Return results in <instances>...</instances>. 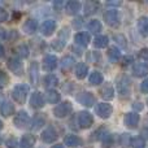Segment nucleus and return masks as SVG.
Instances as JSON below:
<instances>
[{"label":"nucleus","instance_id":"1","mask_svg":"<svg viewBox=\"0 0 148 148\" xmlns=\"http://www.w3.org/2000/svg\"><path fill=\"white\" fill-rule=\"evenodd\" d=\"M30 91V87L27 86L26 83H21V84H17V86L13 87L12 90V97L14 101H17L18 104H23L27 97V94Z\"/></svg>","mask_w":148,"mask_h":148},{"label":"nucleus","instance_id":"2","mask_svg":"<svg viewBox=\"0 0 148 148\" xmlns=\"http://www.w3.org/2000/svg\"><path fill=\"white\" fill-rule=\"evenodd\" d=\"M117 88H118V92H120V97L127 99L129 95H130V91H131L130 79H129L127 77H121V78H118Z\"/></svg>","mask_w":148,"mask_h":148},{"label":"nucleus","instance_id":"3","mask_svg":"<svg viewBox=\"0 0 148 148\" xmlns=\"http://www.w3.org/2000/svg\"><path fill=\"white\" fill-rule=\"evenodd\" d=\"M72 110H73L72 103L64 101V103H61V104H59L57 107H55L53 114H55V117H57V118H64V117H66L68 114H70Z\"/></svg>","mask_w":148,"mask_h":148},{"label":"nucleus","instance_id":"4","mask_svg":"<svg viewBox=\"0 0 148 148\" xmlns=\"http://www.w3.org/2000/svg\"><path fill=\"white\" fill-rule=\"evenodd\" d=\"M77 121H78V125L81 129H88V127H91L92 123H94V117H92L91 113L83 110V112L78 113Z\"/></svg>","mask_w":148,"mask_h":148},{"label":"nucleus","instance_id":"5","mask_svg":"<svg viewBox=\"0 0 148 148\" xmlns=\"http://www.w3.org/2000/svg\"><path fill=\"white\" fill-rule=\"evenodd\" d=\"M29 121H30L29 114L25 112V110H21V112H18L17 114H16L14 120H13V123H14L16 127L23 129V127H26V126L29 125Z\"/></svg>","mask_w":148,"mask_h":148},{"label":"nucleus","instance_id":"6","mask_svg":"<svg viewBox=\"0 0 148 148\" xmlns=\"http://www.w3.org/2000/svg\"><path fill=\"white\" fill-rule=\"evenodd\" d=\"M8 68H9V70H12L13 73L18 74V75L23 73V65L18 57H10L8 60Z\"/></svg>","mask_w":148,"mask_h":148},{"label":"nucleus","instance_id":"7","mask_svg":"<svg viewBox=\"0 0 148 148\" xmlns=\"http://www.w3.org/2000/svg\"><path fill=\"white\" fill-rule=\"evenodd\" d=\"M57 68V57L53 55H47L43 59V69L46 72H53Z\"/></svg>","mask_w":148,"mask_h":148},{"label":"nucleus","instance_id":"8","mask_svg":"<svg viewBox=\"0 0 148 148\" xmlns=\"http://www.w3.org/2000/svg\"><path fill=\"white\" fill-rule=\"evenodd\" d=\"M96 113L99 114V117L101 118H109L110 114L113 113V108L110 104H107V103H100L96 107Z\"/></svg>","mask_w":148,"mask_h":148},{"label":"nucleus","instance_id":"9","mask_svg":"<svg viewBox=\"0 0 148 148\" xmlns=\"http://www.w3.org/2000/svg\"><path fill=\"white\" fill-rule=\"evenodd\" d=\"M40 139L44 142V143H53L55 140L57 139V133L52 126L47 127L43 133L40 134Z\"/></svg>","mask_w":148,"mask_h":148},{"label":"nucleus","instance_id":"10","mask_svg":"<svg viewBox=\"0 0 148 148\" xmlns=\"http://www.w3.org/2000/svg\"><path fill=\"white\" fill-rule=\"evenodd\" d=\"M104 21L108 23L109 26H117L118 25V12L116 9H109L104 13Z\"/></svg>","mask_w":148,"mask_h":148},{"label":"nucleus","instance_id":"11","mask_svg":"<svg viewBox=\"0 0 148 148\" xmlns=\"http://www.w3.org/2000/svg\"><path fill=\"white\" fill-rule=\"evenodd\" d=\"M56 30V21L55 20H46L40 26V31L43 35L49 36L53 34V31Z\"/></svg>","mask_w":148,"mask_h":148},{"label":"nucleus","instance_id":"12","mask_svg":"<svg viewBox=\"0 0 148 148\" xmlns=\"http://www.w3.org/2000/svg\"><path fill=\"white\" fill-rule=\"evenodd\" d=\"M77 100L84 107H92L95 104V96L91 92H82L77 96Z\"/></svg>","mask_w":148,"mask_h":148},{"label":"nucleus","instance_id":"13","mask_svg":"<svg viewBox=\"0 0 148 148\" xmlns=\"http://www.w3.org/2000/svg\"><path fill=\"white\" fill-rule=\"evenodd\" d=\"M123 123H125L127 127H130V129L136 127L138 123H139V114H136L135 112L126 113L125 118H123Z\"/></svg>","mask_w":148,"mask_h":148},{"label":"nucleus","instance_id":"14","mask_svg":"<svg viewBox=\"0 0 148 148\" xmlns=\"http://www.w3.org/2000/svg\"><path fill=\"white\" fill-rule=\"evenodd\" d=\"M30 105L33 108H35V109H40V108L44 107V97H43V95H42V92L36 91L31 95Z\"/></svg>","mask_w":148,"mask_h":148},{"label":"nucleus","instance_id":"15","mask_svg":"<svg viewBox=\"0 0 148 148\" xmlns=\"http://www.w3.org/2000/svg\"><path fill=\"white\" fill-rule=\"evenodd\" d=\"M133 74L138 78L140 77H146L148 74V65L144 64V62H138L133 66Z\"/></svg>","mask_w":148,"mask_h":148},{"label":"nucleus","instance_id":"16","mask_svg":"<svg viewBox=\"0 0 148 148\" xmlns=\"http://www.w3.org/2000/svg\"><path fill=\"white\" fill-rule=\"evenodd\" d=\"M0 114L4 117H9V116L14 114V105L9 101H3L0 104Z\"/></svg>","mask_w":148,"mask_h":148},{"label":"nucleus","instance_id":"17","mask_svg":"<svg viewBox=\"0 0 148 148\" xmlns=\"http://www.w3.org/2000/svg\"><path fill=\"white\" fill-rule=\"evenodd\" d=\"M74 64H75V60L72 56H64L60 61V66H61L62 72H70L73 69Z\"/></svg>","mask_w":148,"mask_h":148},{"label":"nucleus","instance_id":"18","mask_svg":"<svg viewBox=\"0 0 148 148\" xmlns=\"http://www.w3.org/2000/svg\"><path fill=\"white\" fill-rule=\"evenodd\" d=\"M64 143L65 146L70 147V148H75V147H79L82 144V140L81 138H78L77 135H73V134H69L64 138Z\"/></svg>","mask_w":148,"mask_h":148},{"label":"nucleus","instance_id":"19","mask_svg":"<svg viewBox=\"0 0 148 148\" xmlns=\"http://www.w3.org/2000/svg\"><path fill=\"white\" fill-rule=\"evenodd\" d=\"M36 27H38V23H36V21L33 20V18H29V20L25 21V23L22 25V30L25 31L26 34H29V35L35 33Z\"/></svg>","mask_w":148,"mask_h":148},{"label":"nucleus","instance_id":"20","mask_svg":"<svg viewBox=\"0 0 148 148\" xmlns=\"http://www.w3.org/2000/svg\"><path fill=\"white\" fill-rule=\"evenodd\" d=\"M100 95L104 100H112L114 97V88H113L110 84H104L100 90Z\"/></svg>","mask_w":148,"mask_h":148},{"label":"nucleus","instance_id":"21","mask_svg":"<svg viewBox=\"0 0 148 148\" xmlns=\"http://www.w3.org/2000/svg\"><path fill=\"white\" fill-rule=\"evenodd\" d=\"M34 144H35V136L31 135V134H26L21 138L20 146L21 148H33Z\"/></svg>","mask_w":148,"mask_h":148},{"label":"nucleus","instance_id":"22","mask_svg":"<svg viewBox=\"0 0 148 148\" xmlns=\"http://www.w3.org/2000/svg\"><path fill=\"white\" fill-rule=\"evenodd\" d=\"M79 10H81V3L77 1V0H72L66 4V13L70 16L78 14Z\"/></svg>","mask_w":148,"mask_h":148},{"label":"nucleus","instance_id":"23","mask_svg":"<svg viewBox=\"0 0 148 148\" xmlns=\"http://www.w3.org/2000/svg\"><path fill=\"white\" fill-rule=\"evenodd\" d=\"M74 40L79 46H87L90 43V34L88 33H77L74 35Z\"/></svg>","mask_w":148,"mask_h":148},{"label":"nucleus","instance_id":"24","mask_svg":"<svg viewBox=\"0 0 148 148\" xmlns=\"http://www.w3.org/2000/svg\"><path fill=\"white\" fill-rule=\"evenodd\" d=\"M138 30L143 36H148V17H140L139 18Z\"/></svg>","mask_w":148,"mask_h":148},{"label":"nucleus","instance_id":"25","mask_svg":"<svg viewBox=\"0 0 148 148\" xmlns=\"http://www.w3.org/2000/svg\"><path fill=\"white\" fill-rule=\"evenodd\" d=\"M30 79H31V83L36 84L38 82V75H39V66H38V62L36 61H33L30 64Z\"/></svg>","mask_w":148,"mask_h":148},{"label":"nucleus","instance_id":"26","mask_svg":"<svg viewBox=\"0 0 148 148\" xmlns=\"http://www.w3.org/2000/svg\"><path fill=\"white\" fill-rule=\"evenodd\" d=\"M103 74L100 72H97V70H95V72H92L91 74H90V84H92V86H97V84H100L103 82Z\"/></svg>","mask_w":148,"mask_h":148},{"label":"nucleus","instance_id":"27","mask_svg":"<svg viewBox=\"0 0 148 148\" xmlns=\"http://www.w3.org/2000/svg\"><path fill=\"white\" fill-rule=\"evenodd\" d=\"M87 29L90 33H100L103 29V25L99 20H91L87 23Z\"/></svg>","mask_w":148,"mask_h":148},{"label":"nucleus","instance_id":"28","mask_svg":"<svg viewBox=\"0 0 148 148\" xmlns=\"http://www.w3.org/2000/svg\"><path fill=\"white\" fill-rule=\"evenodd\" d=\"M44 86L48 88V87H55L56 84H59V78H57L55 74H47L43 79Z\"/></svg>","mask_w":148,"mask_h":148},{"label":"nucleus","instance_id":"29","mask_svg":"<svg viewBox=\"0 0 148 148\" xmlns=\"http://www.w3.org/2000/svg\"><path fill=\"white\" fill-rule=\"evenodd\" d=\"M97 9H99V3H96V1H87L84 4V13L87 16L96 13Z\"/></svg>","mask_w":148,"mask_h":148},{"label":"nucleus","instance_id":"30","mask_svg":"<svg viewBox=\"0 0 148 148\" xmlns=\"http://www.w3.org/2000/svg\"><path fill=\"white\" fill-rule=\"evenodd\" d=\"M108 42H109L108 36L97 35L96 38H95V40H94V46L96 47V48H105V47L108 46Z\"/></svg>","mask_w":148,"mask_h":148},{"label":"nucleus","instance_id":"31","mask_svg":"<svg viewBox=\"0 0 148 148\" xmlns=\"http://www.w3.org/2000/svg\"><path fill=\"white\" fill-rule=\"evenodd\" d=\"M46 96H47V101L49 104H56V103L60 101V94L57 91H55V90H48Z\"/></svg>","mask_w":148,"mask_h":148},{"label":"nucleus","instance_id":"32","mask_svg":"<svg viewBox=\"0 0 148 148\" xmlns=\"http://www.w3.org/2000/svg\"><path fill=\"white\" fill-rule=\"evenodd\" d=\"M87 73H88V68H87V65L83 64V62L78 64V66H77V69H75L77 78H78V79H83L84 77L87 75Z\"/></svg>","mask_w":148,"mask_h":148},{"label":"nucleus","instance_id":"33","mask_svg":"<svg viewBox=\"0 0 148 148\" xmlns=\"http://www.w3.org/2000/svg\"><path fill=\"white\" fill-rule=\"evenodd\" d=\"M120 56H121V52L117 47H110V48L108 49V57H109L110 61H113V62L118 61Z\"/></svg>","mask_w":148,"mask_h":148},{"label":"nucleus","instance_id":"34","mask_svg":"<svg viewBox=\"0 0 148 148\" xmlns=\"http://www.w3.org/2000/svg\"><path fill=\"white\" fill-rule=\"evenodd\" d=\"M43 125H44L43 116H42V114H36L35 117H34V120H33V126H31V129H33V130H38V129H40Z\"/></svg>","mask_w":148,"mask_h":148},{"label":"nucleus","instance_id":"35","mask_svg":"<svg viewBox=\"0 0 148 148\" xmlns=\"http://www.w3.org/2000/svg\"><path fill=\"white\" fill-rule=\"evenodd\" d=\"M131 147L133 148H146V142L142 136H136V138L131 139Z\"/></svg>","mask_w":148,"mask_h":148},{"label":"nucleus","instance_id":"36","mask_svg":"<svg viewBox=\"0 0 148 148\" xmlns=\"http://www.w3.org/2000/svg\"><path fill=\"white\" fill-rule=\"evenodd\" d=\"M17 53L20 57H22V59H25V57L29 56V48L26 44H21V46L17 47Z\"/></svg>","mask_w":148,"mask_h":148},{"label":"nucleus","instance_id":"37","mask_svg":"<svg viewBox=\"0 0 148 148\" xmlns=\"http://www.w3.org/2000/svg\"><path fill=\"white\" fill-rule=\"evenodd\" d=\"M65 47V42L61 40V39H56V40L52 42V48L56 49V51H61Z\"/></svg>","mask_w":148,"mask_h":148},{"label":"nucleus","instance_id":"38","mask_svg":"<svg viewBox=\"0 0 148 148\" xmlns=\"http://www.w3.org/2000/svg\"><path fill=\"white\" fill-rule=\"evenodd\" d=\"M8 82H9V77L7 75V73H4V72L0 70V88L7 86Z\"/></svg>","mask_w":148,"mask_h":148},{"label":"nucleus","instance_id":"39","mask_svg":"<svg viewBox=\"0 0 148 148\" xmlns=\"http://www.w3.org/2000/svg\"><path fill=\"white\" fill-rule=\"evenodd\" d=\"M114 40L117 42V43L120 44L122 48H125V47H126V38L122 35V34H116V35H114Z\"/></svg>","mask_w":148,"mask_h":148},{"label":"nucleus","instance_id":"40","mask_svg":"<svg viewBox=\"0 0 148 148\" xmlns=\"http://www.w3.org/2000/svg\"><path fill=\"white\" fill-rule=\"evenodd\" d=\"M139 56L142 57V60H144V61L148 62V48L140 49V52H139Z\"/></svg>","mask_w":148,"mask_h":148},{"label":"nucleus","instance_id":"41","mask_svg":"<svg viewBox=\"0 0 148 148\" xmlns=\"http://www.w3.org/2000/svg\"><path fill=\"white\" fill-rule=\"evenodd\" d=\"M140 90H142V92H144V94H148V78H146L143 82H142Z\"/></svg>","mask_w":148,"mask_h":148},{"label":"nucleus","instance_id":"42","mask_svg":"<svg viewBox=\"0 0 148 148\" xmlns=\"http://www.w3.org/2000/svg\"><path fill=\"white\" fill-rule=\"evenodd\" d=\"M7 18H8V12L5 9H1V8H0V22L7 21Z\"/></svg>","mask_w":148,"mask_h":148},{"label":"nucleus","instance_id":"43","mask_svg":"<svg viewBox=\"0 0 148 148\" xmlns=\"http://www.w3.org/2000/svg\"><path fill=\"white\" fill-rule=\"evenodd\" d=\"M133 60H134L133 56H125L122 59V65H123V66H125V65H129L130 62H133Z\"/></svg>","mask_w":148,"mask_h":148},{"label":"nucleus","instance_id":"44","mask_svg":"<svg viewBox=\"0 0 148 148\" xmlns=\"http://www.w3.org/2000/svg\"><path fill=\"white\" fill-rule=\"evenodd\" d=\"M7 144L9 148H18V144H17V142H16V139H9Z\"/></svg>","mask_w":148,"mask_h":148},{"label":"nucleus","instance_id":"45","mask_svg":"<svg viewBox=\"0 0 148 148\" xmlns=\"http://www.w3.org/2000/svg\"><path fill=\"white\" fill-rule=\"evenodd\" d=\"M140 135H142V138H146V139H148V127L142 129V131H140Z\"/></svg>","mask_w":148,"mask_h":148},{"label":"nucleus","instance_id":"46","mask_svg":"<svg viewBox=\"0 0 148 148\" xmlns=\"http://www.w3.org/2000/svg\"><path fill=\"white\" fill-rule=\"evenodd\" d=\"M8 36V33L5 30H3V29H0V39H7Z\"/></svg>","mask_w":148,"mask_h":148},{"label":"nucleus","instance_id":"47","mask_svg":"<svg viewBox=\"0 0 148 148\" xmlns=\"http://www.w3.org/2000/svg\"><path fill=\"white\" fill-rule=\"evenodd\" d=\"M134 108H135L136 110H142L143 109V104H140V103H135V104H134Z\"/></svg>","mask_w":148,"mask_h":148},{"label":"nucleus","instance_id":"48","mask_svg":"<svg viewBox=\"0 0 148 148\" xmlns=\"http://www.w3.org/2000/svg\"><path fill=\"white\" fill-rule=\"evenodd\" d=\"M121 1H108V5H120Z\"/></svg>","mask_w":148,"mask_h":148},{"label":"nucleus","instance_id":"49","mask_svg":"<svg viewBox=\"0 0 148 148\" xmlns=\"http://www.w3.org/2000/svg\"><path fill=\"white\" fill-rule=\"evenodd\" d=\"M3 55H4V48H3V46L0 44V57H3Z\"/></svg>","mask_w":148,"mask_h":148},{"label":"nucleus","instance_id":"50","mask_svg":"<svg viewBox=\"0 0 148 148\" xmlns=\"http://www.w3.org/2000/svg\"><path fill=\"white\" fill-rule=\"evenodd\" d=\"M51 148H65L62 144H56V146H52Z\"/></svg>","mask_w":148,"mask_h":148},{"label":"nucleus","instance_id":"51","mask_svg":"<svg viewBox=\"0 0 148 148\" xmlns=\"http://www.w3.org/2000/svg\"><path fill=\"white\" fill-rule=\"evenodd\" d=\"M1 129H3V122L0 121V130H1Z\"/></svg>","mask_w":148,"mask_h":148}]
</instances>
